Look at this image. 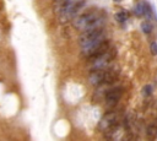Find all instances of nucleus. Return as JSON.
<instances>
[{
	"label": "nucleus",
	"mask_w": 157,
	"mask_h": 141,
	"mask_svg": "<svg viewBox=\"0 0 157 141\" xmlns=\"http://www.w3.org/2000/svg\"><path fill=\"white\" fill-rule=\"evenodd\" d=\"M106 79V69H98V70H91V74L88 75V83L91 86H100L104 83Z\"/></svg>",
	"instance_id": "20e7f679"
},
{
	"label": "nucleus",
	"mask_w": 157,
	"mask_h": 141,
	"mask_svg": "<svg viewBox=\"0 0 157 141\" xmlns=\"http://www.w3.org/2000/svg\"><path fill=\"white\" fill-rule=\"evenodd\" d=\"M128 17H129L128 11H119V12L115 14V20L118 22H120V23H124L125 21L128 20Z\"/></svg>",
	"instance_id": "0eeeda50"
},
{
	"label": "nucleus",
	"mask_w": 157,
	"mask_h": 141,
	"mask_svg": "<svg viewBox=\"0 0 157 141\" xmlns=\"http://www.w3.org/2000/svg\"><path fill=\"white\" fill-rule=\"evenodd\" d=\"M114 122H115V113L111 112V113L106 114V116L101 119V122H100V124H98V129H100L101 131H102V130L104 131V130L112 128L113 124H114Z\"/></svg>",
	"instance_id": "423d86ee"
},
{
	"label": "nucleus",
	"mask_w": 157,
	"mask_h": 141,
	"mask_svg": "<svg viewBox=\"0 0 157 141\" xmlns=\"http://www.w3.org/2000/svg\"><path fill=\"white\" fill-rule=\"evenodd\" d=\"M104 35V30H103V27L101 28H95V30H86V31H82L81 36L79 37V43L82 45L90 43L91 41H95L97 39L98 37L103 36Z\"/></svg>",
	"instance_id": "f03ea898"
},
{
	"label": "nucleus",
	"mask_w": 157,
	"mask_h": 141,
	"mask_svg": "<svg viewBox=\"0 0 157 141\" xmlns=\"http://www.w3.org/2000/svg\"><path fill=\"white\" fill-rule=\"evenodd\" d=\"M97 17H100V15H98L97 12H86V14H82V15L77 16V17L74 20L73 25H74V27L76 28V30L84 31V28H85L90 22H92L93 20H96Z\"/></svg>",
	"instance_id": "7ed1b4c3"
},
{
	"label": "nucleus",
	"mask_w": 157,
	"mask_h": 141,
	"mask_svg": "<svg viewBox=\"0 0 157 141\" xmlns=\"http://www.w3.org/2000/svg\"><path fill=\"white\" fill-rule=\"evenodd\" d=\"M150 50H151L152 55H157V43L156 42H152L150 44Z\"/></svg>",
	"instance_id": "9b49d317"
},
{
	"label": "nucleus",
	"mask_w": 157,
	"mask_h": 141,
	"mask_svg": "<svg viewBox=\"0 0 157 141\" xmlns=\"http://www.w3.org/2000/svg\"><path fill=\"white\" fill-rule=\"evenodd\" d=\"M134 14L138 16V17H141L144 16V3H139L135 9H134Z\"/></svg>",
	"instance_id": "1a4fd4ad"
},
{
	"label": "nucleus",
	"mask_w": 157,
	"mask_h": 141,
	"mask_svg": "<svg viewBox=\"0 0 157 141\" xmlns=\"http://www.w3.org/2000/svg\"><path fill=\"white\" fill-rule=\"evenodd\" d=\"M151 93H152V87L150 86V85H146V86L142 87V95L144 96L148 97V96H151Z\"/></svg>",
	"instance_id": "9d476101"
},
{
	"label": "nucleus",
	"mask_w": 157,
	"mask_h": 141,
	"mask_svg": "<svg viewBox=\"0 0 157 141\" xmlns=\"http://www.w3.org/2000/svg\"><path fill=\"white\" fill-rule=\"evenodd\" d=\"M115 55H117V49L115 48H109L102 55H100V56H97V58L90 60L91 62V70L107 69L109 63L115 58Z\"/></svg>",
	"instance_id": "f257e3e1"
},
{
	"label": "nucleus",
	"mask_w": 157,
	"mask_h": 141,
	"mask_svg": "<svg viewBox=\"0 0 157 141\" xmlns=\"http://www.w3.org/2000/svg\"><path fill=\"white\" fill-rule=\"evenodd\" d=\"M121 95H123V89L121 87H114L112 90H108L104 95L107 106H115L117 102L120 99Z\"/></svg>",
	"instance_id": "39448f33"
},
{
	"label": "nucleus",
	"mask_w": 157,
	"mask_h": 141,
	"mask_svg": "<svg viewBox=\"0 0 157 141\" xmlns=\"http://www.w3.org/2000/svg\"><path fill=\"white\" fill-rule=\"evenodd\" d=\"M141 30H142V32L145 35H150L151 31H152V26H151V23H148L147 21H145V22L141 23Z\"/></svg>",
	"instance_id": "6e6552de"
}]
</instances>
